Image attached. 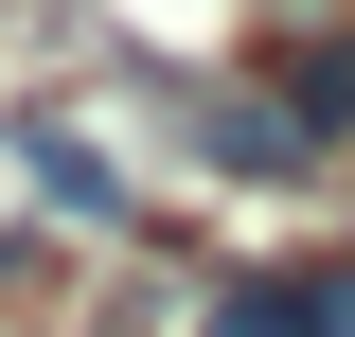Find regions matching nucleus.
<instances>
[{
	"instance_id": "obj_2",
	"label": "nucleus",
	"mask_w": 355,
	"mask_h": 337,
	"mask_svg": "<svg viewBox=\"0 0 355 337\" xmlns=\"http://www.w3.org/2000/svg\"><path fill=\"white\" fill-rule=\"evenodd\" d=\"M249 71H266V89H284V107H302V125L355 160V0H302V18H266V36H249Z\"/></svg>"
},
{
	"instance_id": "obj_3",
	"label": "nucleus",
	"mask_w": 355,
	"mask_h": 337,
	"mask_svg": "<svg viewBox=\"0 0 355 337\" xmlns=\"http://www.w3.org/2000/svg\"><path fill=\"white\" fill-rule=\"evenodd\" d=\"M18 160H36V213H53V231H125V213H142V178L107 160V142H71V125H18Z\"/></svg>"
},
{
	"instance_id": "obj_1",
	"label": "nucleus",
	"mask_w": 355,
	"mask_h": 337,
	"mask_svg": "<svg viewBox=\"0 0 355 337\" xmlns=\"http://www.w3.org/2000/svg\"><path fill=\"white\" fill-rule=\"evenodd\" d=\"M178 160L214 178V196H284V178H338V142H320L302 107L231 53V71H196V89H178Z\"/></svg>"
}]
</instances>
